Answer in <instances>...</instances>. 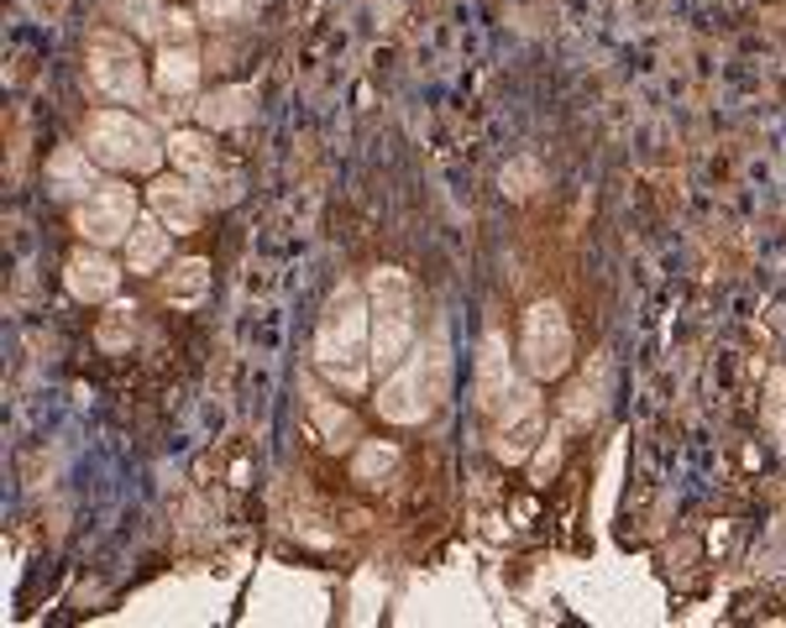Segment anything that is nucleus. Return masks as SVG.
Returning <instances> with one entry per match:
<instances>
[{"instance_id": "2eb2a0df", "label": "nucleus", "mask_w": 786, "mask_h": 628, "mask_svg": "<svg viewBox=\"0 0 786 628\" xmlns=\"http://www.w3.org/2000/svg\"><path fill=\"white\" fill-rule=\"evenodd\" d=\"M168 163H174V174H184V178H210L216 168H221V157H216V132H195V126H174L168 132Z\"/></svg>"}, {"instance_id": "aec40b11", "label": "nucleus", "mask_w": 786, "mask_h": 628, "mask_svg": "<svg viewBox=\"0 0 786 628\" xmlns=\"http://www.w3.org/2000/svg\"><path fill=\"white\" fill-rule=\"evenodd\" d=\"M499 189H504L509 199H530V195H541L545 189V168L535 163V157L524 153V157H509L504 163V174H499Z\"/></svg>"}, {"instance_id": "ddd939ff", "label": "nucleus", "mask_w": 786, "mask_h": 628, "mask_svg": "<svg viewBox=\"0 0 786 628\" xmlns=\"http://www.w3.org/2000/svg\"><path fill=\"white\" fill-rule=\"evenodd\" d=\"M153 90L168 100H189L200 90V48L195 42H168L153 59Z\"/></svg>"}, {"instance_id": "6ab92c4d", "label": "nucleus", "mask_w": 786, "mask_h": 628, "mask_svg": "<svg viewBox=\"0 0 786 628\" xmlns=\"http://www.w3.org/2000/svg\"><path fill=\"white\" fill-rule=\"evenodd\" d=\"M394 471H399V446H394V440H363V446L352 451V477H357L363 488H384Z\"/></svg>"}, {"instance_id": "0eeeda50", "label": "nucleus", "mask_w": 786, "mask_h": 628, "mask_svg": "<svg viewBox=\"0 0 786 628\" xmlns=\"http://www.w3.org/2000/svg\"><path fill=\"white\" fill-rule=\"evenodd\" d=\"M137 216H142L137 195H132L126 184H116V178H105L95 195L74 205V231H80V241H90V247H126Z\"/></svg>"}, {"instance_id": "f3484780", "label": "nucleus", "mask_w": 786, "mask_h": 628, "mask_svg": "<svg viewBox=\"0 0 786 628\" xmlns=\"http://www.w3.org/2000/svg\"><path fill=\"white\" fill-rule=\"evenodd\" d=\"M541 440H545V409H530V414H520V419H499V425H493V456H499L504 467H524Z\"/></svg>"}, {"instance_id": "6e6552de", "label": "nucleus", "mask_w": 786, "mask_h": 628, "mask_svg": "<svg viewBox=\"0 0 786 628\" xmlns=\"http://www.w3.org/2000/svg\"><path fill=\"white\" fill-rule=\"evenodd\" d=\"M63 283L80 304H111L116 289H122V262L111 257V247H90L84 241L80 252L63 262Z\"/></svg>"}, {"instance_id": "4468645a", "label": "nucleus", "mask_w": 786, "mask_h": 628, "mask_svg": "<svg viewBox=\"0 0 786 628\" xmlns=\"http://www.w3.org/2000/svg\"><path fill=\"white\" fill-rule=\"evenodd\" d=\"M252 111H258L252 84H226V90H210V95L195 100V116H200L205 132H237L252 121Z\"/></svg>"}, {"instance_id": "5701e85b", "label": "nucleus", "mask_w": 786, "mask_h": 628, "mask_svg": "<svg viewBox=\"0 0 786 628\" xmlns=\"http://www.w3.org/2000/svg\"><path fill=\"white\" fill-rule=\"evenodd\" d=\"M262 0H200L195 11H200V21H210V27H237V21H252L258 17Z\"/></svg>"}, {"instance_id": "1a4fd4ad", "label": "nucleus", "mask_w": 786, "mask_h": 628, "mask_svg": "<svg viewBox=\"0 0 786 628\" xmlns=\"http://www.w3.org/2000/svg\"><path fill=\"white\" fill-rule=\"evenodd\" d=\"M147 210H153V216H158L174 236H184V231H195V226H200L205 195H200V184H195V178H184V174L153 178V189H147Z\"/></svg>"}, {"instance_id": "a211bd4d", "label": "nucleus", "mask_w": 786, "mask_h": 628, "mask_svg": "<svg viewBox=\"0 0 786 628\" xmlns=\"http://www.w3.org/2000/svg\"><path fill=\"white\" fill-rule=\"evenodd\" d=\"M163 299L174 310H200L210 299V262L205 257H184L174 262V273H163Z\"/></svg>"}, {"instance_id": "39448f33", "label": "nucleus", "mask_w": 786, "mask_h": 628, "mask_svg": "<svg viewBox=\"0 0 786 628\" xmlns=\"http://www.w3.org/2000/svg\"><path fill=\"white\" fill-rule=\"evenodd\" d=\"M572 356H577V335H572V320L556 299H541L524 310L520 325V367L535 383H551V377L572 373Z\"/></svg>"}, {"instance_id": "b1692460", "label": "nucleus", "mask_w": 786, "mask_h": 628, "mask_svg": "<svg viewBox=\"0 0 786 628\" xmlns=\"http://www.w3.org/2000/svg\"><path fill=\"white\" fill-rule=\"evenodd\" d=\"M195 21H200V11H184V6H174V11L163 17L158 48H168V42H195Z\"/></svg>"}, {"instance_id": "9d476101", "label": "nucleus", "mask_w": 786, "mask_h": 628, "mask_svg": "<svg viewBox=\"0 0 786 628\" xmlns=\"http://www.w3.org/2000/svg\"><path fill=\"white\" fill-rule=\"evenodd\" d=\"M101 174H105V163L90 147H59V153L48 157V189L59 199H74V205L101 189L105 184Z\"/></svg>"}, {"instance_id": "f03ea898", "label": "nucleus", "mask_w": 786, "mask_h": 628, "mask_svg": "<svg viewBox=\"0 0 786 628\" xmlns=\"http://www.w3.org/2000/svg\"><path fill=\"white\" fill-rule=\"evenodd\" d=\"M84 147L101 157L111 174H158L163 157H168V142L126 105H105L84 121Z\"/></svg>"}, {"instance_id": "393cba45", "label": "nucleus", "mask_w": 786, "mask_h": 628, "mask_svg": "<svg viewBox=\"0 0 786 628\" xmlns=\"http://www.w3.org/2000/svg\"><path fill=\"white\" fill-rule=\"evenodd\" d=\"M556 461H562V440H556V435H545L541 446H535V456H530V471H535V482H545V477L556 471Z\"/></svg>"}, {"instance_id": "4be33fe9", "label": "nucleus", "mask_w": 786, "mask_h": 628, "mask_svg": "<svg viewBox=\"0 0 786 628\" xmlns=\"http://www.w3.org/2000/svg\"><path fill=\"white\" fill-rule=\"evenodd\" d=\"M163 17H168V6H163V0H122V21H126V32H132V38L158 42Z\"/></svg>"}, {"instance_id": "dca6fc26", "label": "nucleus", "mask_w": 786, "mask_h": 628, "mask_svg": "<svg viewBox=\"0 0 786 628\" xmlns=\"http://www.w3.org/2000/svg\"><path fill=\"white\" fill-rule=\"evenodd\" d=\"M122 252H126V273H158L163 262H168V252H174V231L147 210V216H137Z\"/></svg>"}, {"instance_id": "9b49d317", "label": "nucleus", "mask_w": 786, "mask_h": 628, "mask_svg": "<svg viewBox=\"0 0 786 628\" xmlns=\"http://www.w3.org/2000/svg\"><path fill=\"white\" fill-rule=\"evenodd\" d=\"M520 367H514V356H509V341L504 331H488L483 346H478V404H483V414H493L499 404L509 398V388L520 383Z\"/></svg>"}, {"instance_id": "423d86ee", "label": "nucleus", "mask_w": 786, "mask_h": 628, "mask_svg": "<svg viewBox=\"0 0 786 628\" xmlns=\"http://www.w3.org/2000/svg\"><path fill=\"white\" fill-rule=\"evenodd\" d=\"M84 74H90V90L111 105H142L147 90H153V74H147V63L137 59V48L132 38L122 32H90V63H84Z\"/></svg>"}, {"instance_id": "f257e3e1", "label": "nucleus", "mask_w": 786, "mask_h": 628, "mask_svg": "<svg viewBox=\"0 0 786 628\" xmlns=\"http://www.w3.org/2000/svg\"><path fill=\"white\" fill-rule=\"evenodd\" d=\"M315 367L342 393H363L373 383V304L363 283H342L315 325Z\"/></svg>"}, {"instance_id": "20e7f679", "label": "nucleus", "mask_w": 786, "mask_h": 628, "mask_svg": "<svg viewBox=\"0 0 786 628\" xmlns=\"http://www.w3.org/2000/svg\"><path fill=\"white\" fill-rule=\"evenodd\" d=\"M441 393H446V356L436 346V352H409L394 373H384V388H378L373 404H378V414L388 425H425Z\"/></svg>"}, {"instance_id": "f8f14e48", "label": "nucleus", "mask_w": 786, "mask_h": 628, "mask_svg": "<svg viewBox=\"0 0 786 628\" xmlns=\"http://www.w3.org/2000/svg\"><path fill=\"white\" fill-rule=\"evenodd\" d=\"M304 419H310V435L321 440L325 451H357L363 446V425H357V414L346 409L342 398H310V409H304Z\"/></svg>"}, {"instance_id": "412c9836", "label": "nucleus", "mask_w": 786, "mask_h": 628, "mask_svg": "<svg viewBox=\"0 0 786 628\" xmlns=\"http://www.w3.org/2000/svg\"><path fill=\"white\" fill-rule=\"evenodd\" d=\"M132 335H137V310L126 299H111V310L101 320V346L105 352H132Z\"/></svg>"}, {"instance_id": "7ed1b4c3", "label": "nucleus", "mask_w": 786, "mask_h": 628, "mask_svg": "<svg viewBox=\"0 0 786 628\" xmlns=\"http://www.w3.org/2000/svg\"><path fill=\"white\" fill-rule=\"evenodd\" d=\"M363 289L373 304V367L394 373L415 352V283L404 268H373Z\"/></svg>"}]
</instances>
